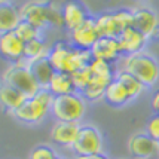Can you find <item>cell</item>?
<instances>
[{"instance_id":"52a82bcc","label":"cell","mask_w":159,"mask_h":159,"mask_svg":"<svg viewBox=\"0 0 159 159\" xmlns=\"http://www.w3.org/2000/svg\"><path fill=\"white\" fill-rule=\"evenodd\" d=\"M61 12L64 28L69 30V33L80 27L85 21H88L92 16L82 0H66L61 5Z\"/></svg>"},{"instance_id":"9a60e30c","label":"cell","mask_w":159,"mask_h":159,"mask_svg":"<svg viewBox=\"0 0 159 159\" xmlns=\"http://www.w3.org/2000/svg\"><path fill=\"white\" fill-rule=\"evenodd\" d=\"M119 42H120L124 57H129L134 54H139V52H143L147 42H149V37H146L143 33H140L134 27H129L119 36Z\"/></svg>"},{"instance_id":"7a4b0ae2","label":"cell","mask_w":159,"mask_h":159,"mask_svg":"<svg viewBox=\"0 0 159 159\" xmlns=\"http://www.w3.org/2000/svg\"><path fill=\"white\" fill-rule=\"evenodd\" d=\"M52 103H54L52 92L48 88H40L37 94H34L33 97H28L20 109L12 113V116L22 124L36 125L48 116V113L52 109Z\"/></svg>"},{"instance_id":"1f68e13d","label":"cell","mask_w":159,"mask_h":159,"mask_svg":"<svg viewBox=\"0 0 159 159\" xmlns=\"http://www.w3.org/2000/svg\"><path fill=\"white\" fill-rule=\"evenodd\" d=\"M152 110L156 113V115H159V91H156L155 94H153L152 97Z\"/></svg>"},{"instance_id":"4dcf8cb0","label":"cell","mask_w":159,"mask_h":159,"mask_svg":"<svg viewBox=\"0 0 159 159\" xmlns=\"http://www.w3.org/2000/svg\"><path fill=\"white\" fill-rule=\"evenodd\" d=\"M75 159H110L104 152L95 153V155H88V156H75Z\"/></svg>"},{"instance_id":"ffe728a7","label":"cell","mask_w":159,"mask_h":159,"mask_svg":"<svg viewBox=\"0 0 159 159\" xmlns=\"http://www.w3.org/2000/svg\"><path fill=\"white\" fill-rule=\"evenodd\" d=\"M94 18H95V25H97L100 37H118L119 39V36L122 34V28L119 27L113 12H103Z\"/></svg>"},{"instance_id":"4fadbf2b","label":"cell","mask_w":159,"mask_h":159,"mask_svg":"<svg viewBox=\"0 0 159 159\" xmlns=\"http://www.w3.org/2000/svg\"><path fill=\"white\" fill-rule=\"evenodd\" d=\"M159 25L158 14L150 7H135L132 9V27L143 33L146 37L152 39Z\"/></svg>"},{"instance_id":"ac0fdd59","label":"cell","mask_w":159,"mask_h":159,"mask_svg":"<svg viewBox=\"0 0 159 159\" xmlns=\"http://www.w3.org/2000/svg\"><path fill=\"white\" fill-rule=\"evenodd\" d=\"M21 22L20 11L11 2H0V34H5L9 31H15Z\"/></svg>"},{"instance_id":"d590c367","label":"cell","mask_w":159,"mask_h":159,"mask_svg":"<svg viewBox=\"0 0 159 159\" xmlns=\"http://www.w3.org/2000/svg\"><path fill=\"white\" fill-rule=\"evenodd\" d=\"M60 159H61V158H60Z\"/></svg>"},{"instance_id":"277c9868","label":"cell","mask_w":159,"mask_h":159,"mask_svg":"<svg viewBox=\"0 0 159 159\" xmlns=\"http://www.w3.org/2000/svg\"><path fill=\"white\" fill-rule=\"evenodd\" d=\"M86 101L79 92L54 97L51 113L57 120L61 122H79L85 116Z\"/></svg>"},{"instance_id":"3957f363","label":"cell","mask_w":159,"mask_h":159,"mask_svg":"<svg viewBox=\"0 0 159 159\" xmlns=\"http://www.w3.org/2000/svg\"><path fill=\"white\" fill-rule=\"evenodd\" d=\"M122 69L137 77L144 88H153L159 82V61L146 51L124 57Z\"/></svg>"},{"instance_id":"2e32d148","label":"cell","mask_w":159,"mask_h":159,"mask_svg":"<svg viewBox=\"0 0 159 159\" xmlns=\"http://www.w3.org/2000/svg\"><path fill=\"white\" fill-rule=\"evenodd\" d=\"M25 100H27V97L21 91L15 89L14 86L7 85L3 80L0 82V106L3 110L9 111L12 115L15 110H18L24 104Z\"/></svg>"},{"instance_id":"6da1fadb","label":"cell","mask_w":159,"mask_h":159,"mask_svg":"<svg viewBox=\"0 0 159 159\" xmlns=\"http://www.w3.org/2000/svg\"><path fill=\"white\" fill-rule=\"evenodd\" d=\"M48 60L51 61L55 71L71 75L77 70L89 67L94 57L91 54V51H80V49L73 48L70 42L67 43L64 40H58L51 46Z\"/></svg>"},{"instance_id":"83f0119b","label":"cell","mask_w":159,"mask_h":159,"mask_svg":"<svg viewBox=\"0 0 159 159\" xmlns=\"http://www.w3.org/2000/svg\"><path fill=\"white\" fill-rule=\"evenodd\" d=\"M28 159H60L55 150L48 144H39L30 152Z\"/></svg>"},{"instance_id":"d4e9b609","label":"cell","mask_w":159,"mask_h":159,"mask_svg":"<svg viewBox=\"0 0 159 159\" xmlns=\"http://www.w3.org/2000/svg\"><path fill=\"white\" fill-rule=\"evenodd\" d=\"M89 70L92 77L103 79V80H107V82H111L116 76V71H118V70H115L113 64L103 61V60H95V58L89 64Z\"/></svg>"},{"instance_id":"44dd1931","label":"cell","mask_w":159,"mask_h":159,"mask_svg":"<svg viewBox=\"0 0 159 159\" xmlns=\"http://www.w3.org/2000/svg\"><path fill=\"white\" fill-rule=\"evenodd\" d=\"M48 89L52 92L54 97L67 95V94L76 92L75 85H73L71 75H69V73H62V71H55V73H54V76L51 77V80H49Z\"/></svg>"},{"instance_id":"f1b7e54d","label":"cell","mask_w":159,"mask_h":159,"mask_svg":"<svg viewBox=\"0 0 159 159\" xmlns=\"http://www.w3.org/2000/svg\"><path fill=\"white\" fill-rule=\"evenodd\" d=\"M48 22H49V27H57V28L64 27V20H62L61 6L55 5L54 2H49Z\"/></svg>"},{"instance_id":"5bb4252c","label":"cell","mask_w":159,"mask_h":159,"mask_svg":"<svg viewBox=\"0 0 159 159\" xmlns=\"http://www.w3.org/2000/svg\"><path fill=\"white\" fill-rule=\"evenodd\" d=\"M80 129L79 122H61L57 120L52 129H51V139L58 146L62 147H73L75 141L77 139V134Z\"/></svg>"},{"instance_id":"484cf974","label":"cell","mask_w":159,"mask_h":159,"mask_svg":"<svg viewBox=\"0 0 159 159\" xmlns=\"http://www.w3.org/2000/svg\"><path fill=\"white\" fill-rule=\"evenodd\" d=\"M15 33L20 36L22 40L25 42H30V40H34V39H42V30L37 28L36 25L30 24L27 21H22L18 24V27L15 28Z\"/></svg>"},{"instance_id":"e0dca14e","label":"cell","mask_w":159,"mask_h":159,"mask_svg":"<svg viewBox=\"0 0 159 159\" xmlns=\"http://www.w3.org/2000/svg\"><path fill=\"white\" fill-rule=\"evenodd\" d=\"M104 101L110 107H124L128 103H131L132 98L129 92L125 89V86L115 77L106 88L104 92Z\"/></svg>"},{"instance_id":"4316f807","label":"cell","mask_w":159,"mask_h":159,"mask_svg":"<svg viewBox=\"0 0 159 159\" xmlns=\"http://www.w3.org/2000/svg\"><path fill=\"white\" fill-rule=\"evenodd\" d=\"M71 79H73V85H75L76 92L82 94L83 91L86 89V86L89 85L91 79H92L89 67H85V69H80L75 71V73H71Z\"/></svg>"},{"instance_id":"cb8c5ba5","label":"cell","mask_w":159,"mask_h":159,"mask_svg":"<svg viewBox=\"0 0 159 159\" xmlns=\"http://www.w3.org/2000/svg\"><path fill=\"white\" fill-rule=\"evenodd\" d=\"M109 83L110 82H107V80L92 77L89 85L86 86V89L83 91L80 95L85 98V101L97 103V101H100V100H104V92H106V88H107Z\"/></svg>"},{"instance_id":"d6a6232c","label":"cell","mask_w":159,"mask_h":159,"mask_svg":"<svg viewBox=\"0 0 159 159\" xmlns=\"http://www.w3.org/2000/svg\"><path fill=\"white\" fill-rule=\"evenodd\" d=\"M152 39H153V40H156L159 43V25H158V28H156V31H155V34L152 36Z\"/></svg>"},{"instance_id":"8fae6325","label":"cell","mask_w":159,"mask_h":159,"mask_svg":"<svg viewBox=\"0 0 159 159\" xmlns=\"http://www.w3.org/2000/svg\"><path fill=\"white\" fill-rule=\"evenodd\" d=\"M91 54L95 60H103L110 64H115L124 57L118 37H100L91 49Z\"/></svg>"},{"instance_id":"f546056e","label":"cell","mask_w":159,"mask_h":159,"mask_svg":"<svg viewBox=\"0 0 159 159\" xmlns=\"http://www.w3.org/2000/svg\"><path fill=\"white\" fill-rule=\"evenodd\" d=\"M146 134L149 137H152L155 141H159V115L153 113L146 122Z\"/></svg>"},{"instance_id":"e575fe53","label":"cell","mask_w":159,"mask_h":159,"mask_svg":"<svg viewBox=\"0 0 159 159\" xmlns=\"http://www.w3.org/2000/svg\"><path fill=\"white\" fill-rule=\"evenodd\" d=\"M0 2H5V0H0Z\"/></svg>"},{"instance_id":"8992f818","label":"cell","mask_w":159,"mask_h":159,"mask_svg":"<svg viewBox=\"0 0 159 159\" xmlns=\"http://www.w3.org/2000/svg\"><path fill=\"white\" fill-rule=\"evenodd\" d=\"M103 134L100 132L97 126L94 125H80V129L77 134V139L71 150L76 156H88V155H95V153L103 152Z\"/></svg>"},{"instance_id":"d6986e66","label":"cell","mask_w":159,"mask_h":159,"mask_svg":"<svg viewBox=\"0 0 159 159\" xmlns=\"http://www.w3.org/2000/svg\"><path fill=\"white\" fill-rule=\"evenodd\" d=\"M27 64L30 71L33 73L34 79L40 85V88H48L49 80H51V77L54 76V73H55V70L52 67L51 61L48 60V57H43V58H39V60H34V61H30Z\"/></svg>"},{"instance_id":"603a6c76","label":"cell","mask_w":159,"mask_h":159,"mask_svg":"<svg viewBox=\"0 0 159 159\" xmlns=\"http://www.w3.org/2000/svg\"><path fill=\"white\" fill-rule=\"evenodd\" d=\"M49 51H51V46H49L43 39L30 40V42L25 43L24 61L30 62V61H34V60H39V58H43V57H48Z\"/></svg>"},{"instance_id":"30bf717a","label":"cell","mask_w":159,"mask_h":159,"mask_svg":"<svg viewBox=\"0 0 159 159\" xmlns=\"http://www.w3.org/2000/svg\"><path fill=\"white\" fill-rule=\"evenodd\" d=\"M25 42L21 39L15 31H9L0 34V57L11 64L24 61Z\"/></svg>"},{"instance_id":"836d02e7","label":"cell","mask_w":159,"mask_h":159,"mask_svg":"<svg viewBox=\"0 0 159 159\" xmlns=\"http://www.w3.org/2000/svg\"><path fill=\"white\" fill-rule=\"evenodd\" d=\"M156 156L159 158V141H156Z\"/></svg>"},{"instance_id":"7402d4cb","label":"cell","mask_w":159,"mask_h":159,"mask_svg":"<svg viewBox=\"0 0 159 159\" xmlns=\"http://www.w3.org/2000/svg\"><path fill=\"white\" fill-rule=\"evenodd\" d=\"M115 77L125 86V89L129 92V95H131L132 100H135L137 97H140V95L143 94V91L146 89L144 85L140 82L137 77L132 76L131 73H128V71L124 69H119L118 71H116V76Z\"/></svg>"},{"instance_id":"9c48e42d","label":"cell","mask_w":159,"mask_h":159,"mask_svg":"<svg viewBox=\"0 0 159 159\" xmlns=\"http://www.w3.org/2000/svg\"><path fill=\"white\" fill-rule=\"evenodd\" d=\"M48 12L49 0H31V2L24 3L22 7L20 9L21 20L27 21L40 30H45L46 27H49Z\"/></svg>"},{"instance_id":"7c38bea8","label":"cell","mask_w":159,"mask_h":159,"mask_svg":"<svg viewBox=\"0 0 159 159\" xmlns=\"http://www.w3.org/2000/svg\"><path fill=\"white\" fill-rule=\"evenodd\" d=\"M128 152L134 159H152L156 156V141L146 132H135L128 140Z\"/></svg>"},{"instance_id":"ba28073f","label":"cell","mask_w":159,"mask_h":159,"mask_svg":"<svg viewBox=\"0 0 159 159\" xmlns=\"http://www.w3.org/2000/svg\"><path fill=\"white\" fill-rule=\"evenodd\" d=\"M98 39H100V34H98L94 16H91L80 27H77L70 33V45L80 51H91Z\"/></svg>"},{"instance_id":"5b68a950","label":"cell","mask_w":159,"mask_h":159,"mask_svg":"<svg viewBox=\"0 0 159 159\" xmlns=\"http://www.w3.org/2000/svg\"><path fill=\"white\" fill-rule=\"evenodd\" d=\"M2 80L6 82L7 85L14 86L15 89L21 91L25 97H33L34 94L39 92L40 85L34 79L33 73L28 69V64L25 61L11 64L2 75Z\"/></svg>"}]
</instances>
